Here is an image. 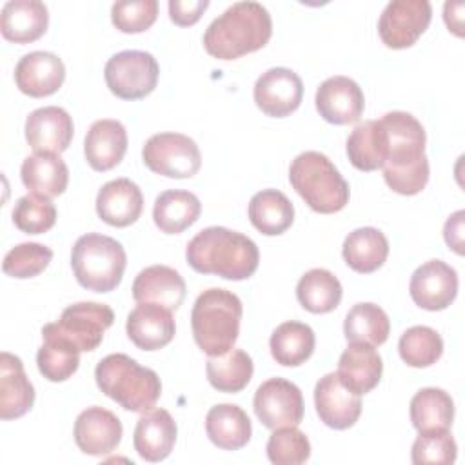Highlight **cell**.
Listing matches in <instances>:
<instances>
[{
	"instance_id": "obj_1",
	"label": "cell",
	"mask_w": 465,
	"mask_h": 465,
	"mask_svg": "<svg viewBox=\"0 0 465 465\" xmlns=\"http://www.w3.org/2000/svg\"><path fill=\"white\" fill-rule=\"evenodd\" d=\"M380 122L387 133V158L381 167L385 183L403 196L421 193L429 182L423 125L405 111H391Z\"/></svg>"
},
{
	"instance_id": "obj_2",
	"label": "cell",
	"mask_w": 465,
	"mask_h": 465,
	"mask_svg": "<svg viewBox=\"0 0 465 465\" xmlns=\"http://www.w3.org/2000/svg\"><path fill=\"white\" fill-rule=\"evenodd\" d=\"M187 263L200 274H216L240 282L251 278L260 263L258 245L227 227H207L185 247Z\"/></svg>"
},
{
	"instance_id": "obj_3",
	"label": "cell",
	"mask_w": 465,
	"mask_h": 465,
	"mask_svg": "<svg viewBox=\"0 0 465 465\" xmlns=\"http://www.w3.org/2000/svg\"><path fill=\"white\" fill-rule=\"evenodd\" d=\"M272 35L269 11L258 2H236L203 33L205 51L218 60H236L262 49Z\"/></svg>"
},
{
	"instance_id": "obj_4",
	"label": "cell",
	"mask_w": 465,
	"mask_h": 465,
	"mask_svg": "<svg viewBox=\"0 0 465 465\" xmlns=\"http://www.w3.org/2000/svg\"><path fill=\"white\" fill-rule=\"evenodd\" d=\"M94 380L107 398L131 412L153 409L162 394L158 374L122 352L102 358L94 369Z\"/></svg>"
},
{
	"instance_id": "obj_5",
	"label": "cell",
	"mask_w": 465,
	"mask_h": 465,
	"mask_svg": "<svg viewBox=\"0 0 465 465\" xmlns=\"http://www.w3.org/2000/svg\"><path fill=\"white\" fill-rule=\"evenodd\" d=\"M240 298L220 287L203 291L191 311V327L196 345L207 356H220L231 351L240 334Z\"/></svg>"
},
{
	"instance_id": "obj_6",
	"label": "cell",
	"mask_w": 465,
	"mask_h": 465,
	"mask_svg": "<svg viewBox=\"0 0 465 465\" xmlns=\"http://www.w3.org/2000/svg\"><path fill=\"white\" fill-rule=\"evenodd\" d=\"M289 182L316 213L332 214L349 203V183L334 163L318 151L300 153L291 162Z\"/></svg>"
},
{
	"instance_id": "obj_7",
	"label": "cell",
	"mask_w": 465,
	"mask_h": 465,
	"mask_svg": "<svg viewBox=\"0 0 465 465\" xmlns=\"http://www.w3.org/2000/svg\"><path fill=\"white\" fill-rule=\"evenodd\" d=\"M125 265V251L111 236L87 232L73 245L71 267L76 282L87 291L111 292L120 285Z\"/></svg>"
},
{
	"instance_id": "obj_8",
	"label": "cell",
	"mask_w": 465,
	"mask_h": 465,
	"mask_svg": "<svg viewBox=\"0 0 465 465\" xmlns=\"http://www.w3.org/2000/svg\"><path fill=\"white\" fill-rule=\"evenodd\" d=\"M160 67L147 51L127 49L113 54L104 69L109 91L122 100H140L151 94L158 84Z\"/></svg>"
},
{
	"instance_id": "obj_9",
	"label": "cell",
	"mask_w": 465,
	"mask_h": 465,
	"mask_svg": "<svg viewBox=\"0 0 465 465\" xmlns=\"http://www.w3.org/2000/svg\"><path fill=\"white\" fill-rule=\"evenodd\" d=\"M143 163L156 174L167 178H193L202 167L196 142L180 133L153 134L142 149Z\"/></svg>"
},
{
	"instance_id": "obj_10",
	"label": "cell",
	"mask_w": 465,
	"mask_h": 465,
	"mask_svg": "<svg viewBox=\"0 0 465 465\" xmlns=\"http://www.w3.org/2000/svg\"><path fill=\"white\" fill-rule=\"evenodd\" d=\"M114 312L105 303L80 302L64 309L58 322L45 327L67 341H71L80 352L98 349L104 340V332L113 325Z\"/></svg>"
},
{
	"instance_id": "obj_11",
	"label": "cell",
	"mask_w": 465,
	"mask_h": 465,
	"mask_svg": "<svg viewBox=\"0 0 465 465\" xmlns=\"http://www.w3.org/2000/svg\"><path fill=\"white\" fill-rule=\"evenodd\" d=\"M432 18V7L427 0H392L385 5L378 33L391 49H407L427 31Z\"/></svg>"
},
{
	"instance_id": "obj_12",
	"label": "cell",
	"mask_w": 465,
	"mask_h": 465,
	"mask_svg": "<svg viewBox=\"0 0 465 465\" xmlns=\"http://www.w3.org/2000/svg\"><path fill=\"white\" fill-rule=\"evenodd\" d=\"M256 418L267 429L296 427L303 420L302 391L285 378H271L263 381L252 400Z\"/></svg>"
},
{
	"instance_id": "obj_13",
	"label": "cell",
	"mask_w": 465,
	"mask_h": 465,
	"mask_svg": "<svg viewBox=\"0 0 465 465\" xmlns=\"http://www.w3.org/2000/svg\"><path fill=\"white\" fill-rule=\"evenodd\" d=\"M303 98L302 78L287 67H271L254 84V102L262 113L283 118L294 113Z\"/></svg>"
},
{
	"instance_id": "obj_14",
	"label": "cell",
	"mask_w": 465,
	"mask_h": 465,
	"mask_svg": "<svg viewBox=\"0 0 465 465\" xmlns=\"http://www.w3.org/2000/svg\"><path fill=\"white\" fill-rule=\"evenodd\" d=\"M409 291L418 307L425 311H443L458 294V274L449 263L429 260L412 272Z\"/></svg>"
},
{
	"instance_id": "obj_15",
	"label": "cell",
	"mask_w": 465,
	"mask_h": 465,
	"mask_svg": "<svg viewBox=\"0 0 465 465\" xmlns=\"http://www.w3.org/2000/svg\"><path fill=\"white\" fill-rule=\"evenodd\" d=\"M314 407L320 420L336 430L352 427L361 414L360 394L347 389L338 372H329L314 387Z\"/></svg>"
},
{
	"instance_id": "obj_16",
	"label": "cell",
	"mask_w": 465,
	"mask_h": 465,
	"mask_svg": "<svg viewBox=\"0 0 465 465\" xmlns=\"http://www.w3.org/2000/svg\"><path fill=\"white\" fill-rule=\"evenodd\" d=\"M314 102L320 116L334 125L358 122L365 107L361 87L352 78L340 74L320 84Z\"/></svg>"
},
{
	"instance_id": "obj_17",
	"label": "cell",
	"mask_w": 465,
	"mask_h": 465,
	"mask_svg": "<svg viewBox=\"0 0 465 465\" xmlns=\"http://www.w3.org/2000/svg\"><path fill=\"white\" fill-rule=\"evenodd\" d=\"M25 140L35 153H64L74 133L73 118L58 105H47L35 109L25 118Z\"/></svg>"
},
{
	"instance_id": "obj_18",
	"label": "cell",
	"mask_w": 465,
	"mask_h": 465,
	"mask_svg": "<svg viewBox=\"0 0 465 465\" xmlns=\"http://www.w3.org/2000/svg\"><path fill=\"white\" fill-rule=\"evenodd\" d=\"M122 421L104 407H87L74 421L73 436L78 449L89 456L111 454L122 441Z\"/></svg>"
},
{
	"instance_id": "obj_19",
	"label": "cell",
	"mask_w": 465,
	"mask_h": 465,
	"mask_svg": "<svg viewBox=\"0 0 465 465\" xmlns=\"http://www.w3.org/2000/svg\"><path fill=\"white\" fill-rule=\"evenodd\" d=\"M65 80L62 58L49 51H33L24 54L15 67L16 87L31 96L44 98L54 94Z\"/></svg>"
},
{
	"instance_id": "obj_20",
	"label": "cell",
	"mask_w": 465,
	"mask_h": 465,
	"mask_svg": "<svg viewBox=\"0 0 465 465\" xmlns=\"http://www.w3.org/2000/svg\"><path fill=\"white\" fill-rule=\"evenodd\" d=\"M129 340L142 351H158L169 345L176 332L173 311L156 303H138L127 316Z\"/></svg>"
},
{
	"instance_id": "obj_21",
	"label": "cell",
	"mask_w": 465,
	"mask_h": 465,
	"mask_svg": "<svg viewBox=\"0 0 465 465\" xmlns=\"http://www.w3.org/2000/svg\"><path fill=\"white\" fill-rule=\"evenodd\" d=\"M176 421L165 409H149L136 421L133 443L138 456L156 463L165 460L176 443Z\"/></svg>"
},
{
	"instance_id": "obj_22",
	"label": "cell",
	"mask_w": 465,
	"mask_h": 465,
	"mask_svg": "<svg viewBox=\"0 0 465 465\" xmlns=\"http://www.w3.org/2000/svg\"><path fill=\"white\" fill-rule=\"evenodd\" d=\"M143 209L140 187L129 178H116L102 185L96 196V213L102 222L113 227L134 223Z\"/></svg>"
},
{
	"instance_id": "obj_23",
	"label": "cell",
	"mask_w": 465,
	"mask_h": 465,
	"mask_svg": "<svg viewBox=\"0 0 465 465\" xmlns=\"http://www.w3.org/2000/svg\"><path fill=\"white\" fill-rule=\"evenodd\" d=\"M133 298L138 303H156L176 311L185 298V282L178 271L167 265H151L133 282Z\"/></svg>"
},
{
	"instance_id": "obj_24",
	"label": "cell",
	"mask_w": 465,
	"mask_h": 465,
	"mask_svg": "<svg viewBox=\"0 0 465 465\" xmlns=\"http://www.w3.org/2000/svg\"><path fill=\"white\" fill-rule=\"evenodd\" d=\"M127 151V131L122 122L104 118L91 124L85 140L84 154L94 171H109L116 167Z\"/></svg>"
},
{
	"instance_id": "obj_25",
	"label": "cell",
	"mask_w": 465,
	"mask_h": 465,
	"mask_svg": "<svg viewBox=\"0 0 465 465\" xmlns=\"http://www.w3.org/2000/svg\"><path fill=\"white\" fill-rule=\"evenodd\" d=\"M383 363L378 351L361 341H351L338 361L341 383L356 394L371 392L381 380Z\"/></svg>"
},
{
	"instance_id": "obj_26",
	"label": "cell",
	"mask_w": 465,
	"mask_h": 465,
	"mask_svg": "<svg viewBox=\"0 0 465 465\" xmlns=\"http://www.w3.org/2000/svg\"><path fill=\"white\" fill-rule=\"evenodd\" d=\"M35 387L27 380L24 363L11 352L0 354V418L16 420L31 411Z\"/></svg>"
},
{
	"instance_id": "obj_27",
	"label": "cell",
	"mask_w": 465,
	"mask_h": 465,
	"mask_svg": "<svg viewBox=\"0 0 465 465\" xmlns=\"http://www.w3.org/2000/svg\"><path fill=\"white\" fill-rule=\"evenodd\" d=\"M49 25V13L40 0H11L0 13L2 36L15 44H29L44 36Z\"/></svg>"
},
{
	"instance_id": "obj_28",
	"label": "cell",
	"mask_w": 465,
	"mask_h": 465,
	"mask_svg": "<svg viewBox=\"0 0 465 465\" xmlns=\"http://www.w3.org/2000/svg\"><path fill=\"white\" fill-rule=\"evenodd\" d=\"M205 432L209 440L223 450H238L245 447L252 436L247 412L232 403H218L205 416Z\"/></svg>"
},
{
	"instance_id": "obj_29",
	"label": "cell",
	"mask_w": 465,
	"mask_h": 465,
	"mask_svg": "<svg viewBox=\"0 0 465 465\" xmlns=\"http://www.w3.org/2000/svg\"><path fill=\"white\" fill-rule=\"evenodd\" d=\"M20 178L31 193L54 198L67 189L69 169L60 154L35 153L22 162Z\"/></svg>"
},
{
	"instance_id": "obj_30",
	"label": "cell",
	"mask_w": 465,
	"mask_h": 465,
	"mask_svg": "<svg viewBox=\"0 0 465 465\" xmlns=\"http://www.w3.org/2000/svg\"><path fill=\"white\" fill-rule=\"evenodd\" d=\"M341 254L345 263L360 272L369 274L378 271L389 256V242L376 227H360L347 234Z\"/></svg>"
},
{
	"instance_id": "obj_31",
	"label": "cell",
	"mask_w": 465,
	"mask_h": 465,
	"mask_svg": "<svg viewBox=\"0 0 465 465\" xmlns=\"http://www.w3.org/2000/svg\"><path fill=\"white\" fill-rule=\"evenodd\" d=\"M202 213V203L196 194L189 191H163L156 196L153 207V220L165 234H180L191 227Z\"/></svg>"
},
{
	"instance_id": "obj_32",
	"label": "cell",
	"mask_w": 465,
	"mask_h": 465,
	"mask_svg": "<svg viewBox=\"0 0 465 465\" xmlns=\"http://www.w3.org/2000/svg\"><path fill=\"white\" fill-rule=\"evenodd\" d=\"M349 162L358 171H376L383 167L387 158V133L380 120L358 124L347 138Z\"/></svg>"
},
{
	"instance_id": "obj_33",
	"label": "cell",
	"mask_w": 465,
	"mask_h": 465,
	"mask_svg": "<svg viewBox=\"0 0 465 465\" xmlns=\"http://www.w3.org/2000/svg\"><path fill=\"white\" fill-rule=\"evenodd\" d=\"M249 220L265 236L285 232L294 222V207L291 200L278 189H263L249 202Z\"/></svg>"
},
{
	"instance_id": "obj_34",
	"label": "cell",
	"mask_w": 465,
	"mask_h": 465,
	"mask_svg": "<svg viewBox=\"0 0 465 465\" xmlns=\"http://www.w3.org/2000/svg\"><path fill=\"white\" fill-rule=\"evenodd\" d=\"M314 345V331L307 323L292 320L280 323L269 340L272 358L283 367H298L305 363L312 356Z\"/></svg>"
},
{
	"instance_id": "obj_35",
	"label": "cell",
	"mask_w": 465,
	"mask_h": 465,
	"mask_svg": "<svg viewBox=\"0 0 465 465\" xmlns=\"http://www.w3.org/2000/svg\"><path fill=\"white\" fill-rule=\"evenodd\" d=\"M44 343L36 352V365L40 374L49 381H65L69 380L80 365V351L62 338L60 334L42 327Z\"/></svg>"
},
{
	"instance_id": "obj_36",
	"label": "cell",
	"mask_w": 465,
	"mask_h": 465,
	"mask_svg": "<svg viewBox=\"0 0 465 465\" xmlns=\"http://www.w3.org/2000/svg\"><path fill=\"white\" fill-rule=\"evenodd\" d=\"M454 420V401L449 392L436 387L420 389L411 400V421L418 432L445 430Z\"/></svg>"
},
{
	"instance_id": "obj_37",
	"label": "cell",
	"mask_w": 465,
	"mask_h": 465,
	"mask_svg": "<svg viewBox=\"0 0 465 465\" xmlns=\"http://www.w3.org/2000/svg\"><path fill=\"white\" fill-rule=\"evenodd\" d=\"M341 283L327 269H311L307 271L298 285L296 298L300 305L312 314H325L334 311L341 302Z\"/></svg>"
},
{
	"instance_id": "obj_38",
	"label": "cell",
	"mask_w": 465,
	"mask_h": 465,
	"mask_svg": "<svg viewBox=\"0 0 465 465\" xmlns=\"http://www.w3.org/2000/svg\"><path fill=\"white\" fill-rule=\"evenodd\" d=\"M209 383L220 392H240L243 391L254 372L251 356L242 349H231L220 356H209L205 365Z\"/></svg>"
},
{
	"instance_id": "obj_39",
	"label": "cell",
	"mask_w": 465,
	"mask_h": 465,
	"mask_svg": "<svg viewBox=\"0 0 465 465\" xmlns=\"http://www.w3.org/2000/svg\"><path fill=\"white\" fill-rule=\"evenodd\" d=\"M391 322L387 312L376 303H356L345 316L343 334L347 341H361L372 347L387 341Z\"/></svg>"
},
{
	"instance_id": "obj_40",
	"label": "cell",
	"mask_w": 465,
	"mask_h": 465,
	"mask_svg": "<svg viewBox=\"0 0 465 465\" xmlns=\"http://www.w3.org/2000/svg\"><path fill=\"white\" fill-rule=\"evenodd\" d=\"M398 351L409 367H430L443 354V340L432 327L414 325L400 336Z\"/></svg>"
},
{
	"instance_id": "obj_41",
	"label": "cell",
	"mask_w": 465,
	"mask_h": 465,
	"mask_svg": "<svg viewBox=\"0 0 465 465\" xmlns=\"http://www.w3.org/2000/svg\"><path fill=\"white\" fill-rule=\"evenodd\" d=\"M56 222L53 202L40 194H25L13 207V223L25 234H42Z\"/></svg>"
},
{
	"instance_id": "obj_42",
	"label": "cell",
	"mask_w": 465,
	"mask_h": 465,
	"mask_svg": "<svg viewBox=\"0 0 465 465\" xmlns=\"http://www.w3.org/2000/svg\"><path fill=\"white\" fill-rule=\"evenodd\" d=\"M51 260H53V251L49 247L35 242H25V243L15 245L4 256L2 271L7 276L18 278V280L35 278L40 272H44V269H47Z\"/></svg>"
},
{
	"instance_id": "obj_43",
	"label": "cell",
	"mask_w": 465,
	"mask_h": 465,
	"mask_svg": "<svg viewBox=\"0 0 465 465\" xmlns=\"http://www.w3.org/2000/svg\"><path fill=\"white\" fill-rule=\"evenodd\" d=\"M267 458L274 465H300L311 458L309 438L296 427L274 429L267 441Z\"/></svg>"
},
{
	"instance_id": "obj_44",
	"label": "cell",
	"mask_w": 465,
	"mask_h": 465,
	"mask_svg": "<svg viewBox=\"0 0 465 465\" xmlns=\"http://www.w3.org/2000/svg\"><path fill=\"white\" fill-rule=\"evenodd\" d=\"M456 454H458L456 441L450 436L449 429H445V430L420 432V436L412 443L411 460L416 465H425V463L449 465V463H454Z\"/></svg>"
},
{
	"instance_id": "obj_45",
	"label": "cell",
	"mask_w": 465,
	"mask_h": 465,
	"mask_svg": "<svg viewBox=\"0 0 465 465\" xmlns=\"http://www.w3.org/2000/svg\"><path fill=\"white\" fill-rule=\"evenodd\" d=\"M158 16V2L156 0H125L116 2L111 7V20L114 27L122 33H143L147 31Z\"/></svg>"
},
{
	"instance_id": "obj_46",
	"label": "cell",
	"mask_w": 465,
	"mask_h": 465,
	"mask_svg": "<svg viewBox=\"0 0 465 465\" xmlns=\"http://www.w3.org/2000/svg\"><path fill=\"white\" fill-rule=\"evenodd\" d=\"M209 7L207 0H171L169 2V18L176 25H193L196 24L203 11Z\"/></svg>"
},
{
	"instance_id": "obj_47",
	"label": "cell",
	"mask_w": 465,
	"mask_h": 465,
	"mask_svg": "<svg viewBox=\"0 0 465 465\" xmlns=\"http://www.w3.org/2000/svg\"><path fill=\"white\" fill-rule=\"evenodd\" d=\"M463 218H465V213L456 211L454 214L449 216L443 227L445 243L460 256L463 254Z\"/></svg>"
},
{
	"instance_id": "obj_48",
	"label": "cell",
	"mask_w": 465,
	"mask_h": 465,
	"mask_svg": "<svg viewBox=\"0 0 465 465\" xmlns=\"http://www.w3.org/2000/svg\"><path fill=\"white\" fill-rule=\"evenodd\" d=\"M456 4H458V2H447V4H445V7H443V18H445V24H447L449 31H452L456 36H461V35H463V31H461V29H463V25H461V20H463L461 11H463V7H460L458 13H454Z\"/></svg>"
}]
</instances>
